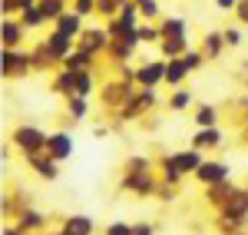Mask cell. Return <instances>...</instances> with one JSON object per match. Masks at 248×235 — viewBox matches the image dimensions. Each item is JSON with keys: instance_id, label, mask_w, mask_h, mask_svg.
<instances>
[{"instance_id": "obj_1", "label": "cell", "mask_w": 248, "mask_h": 235, "mask_svg": "<svg viewBox=\"0 0 248 235\" xmlns=\"http://www.w3.org/2000/svg\"><path fill=\"white\" fill-rule=\"evenodd\" d=\"M14 142H17L20 149H27V153H37L43 142H50V139L43 136V129H37V126H27V129H17L14 133Z\"/></svg>"}, {"instance_id": "obj_2", "label": "cell", "mask_w": 248, "mask_h": 235, "mask_svg": "<svg viewBox=\"0 0 248 235\" xmlns=\"http://www.w3.org/2000/svg\"><path fill=\"white\" fill-rule=\"evenodd\" d=\"M166 169H175V172H199L202 169V156L199 153H175V156L166 162Z\"/></svg>"}, {"instance_id": "obj_3", "label": "cell", "mask_w": 248, "mask_h": 235, "mask_svg": "<svg viewBox=\"0 0 248 235\" xmlns=\"http://www.w3.org/2000/svg\"><path fill=\"white\" fill-rule=\"evenodd\" d=\"M195 176L202 179V182H209V186H215V182H225V179H229V169H225L222 162H202V169H199Z\"/></svg>"}, {"instance_id": "obj_4", "label": "cell", "mask_w": 248, "mask_h": 235, "mask_svg": "<svg viewBox=\"0 0 248 235\" xmlns=\"http://www.w3.org/2000/svg\"><path fill=\"white\" fill-rule=\"evenodd\" d=\"M50 156L53 159H70V153H73V139L66 136V133H57V136H50Z\"/></svg>"}, {"instance_id": "obj_5", "label": "cell", "mask_w": 248, "mask_h": 235, "mask_svg": "<svg viewBox=\"0 0 248 235\" xmlns=\"http://www.w3.org/2000/svg\"><path fill=\"white\" fill-rule=\"evenodd\" d=\"M90 232H93V222L86 216H73L63 222V235H90Z\"/></svg>"}, {"instance_id": "obj_6", "label": "cell", "mask_w": 248, "mask_h": 235, "mask_svg": "<svg viewBox=\"0 0 248 235\" xmlns=\"http://www.w3.org/2000/svg\"><path fill=\"white\" fill-rule=\"evenodd\" d=\"M162 77H166V66H162V63H149V66H142V70H139V79H142V83H149V86L159 83Z\"/></svg>"}, {"instance_id": "obj_7", "label": "cell", "mask_w": 248, "mask_h": 235, "mask_svg": "<svg viewBox=\"0 0 248 235\" xmlns=\"http://www.w3.org/2000/svg\"><path fill=\"white\" fill-rule=\"evenodd\" d=\"M50 53H53V57H66V53H70V37H66V33H57V37L50 40Z\"/></svg>"}, {"instance_id": "obj_8", "label": "cell", "mask_w": 248, "mask_h": 235, "mask_svg": "<svg viewBox=\"0 0 248 235\" xmlns=\"http://www.w3.org/2000/svg\"><path fill=\"white\" fill-rule=\"evenodd\" d=\"M186 73H189L186 63H169V66H166V79H169V83H182Z\"/></svg>"}, {"instance_id": "obj_9", "label": "cell", "mask_w": 248, "mask_h": 235, "mask_svg": "<svg viewBox=\"0 0 248 235\" xmlns=\"http://www.w3.org/2000/svg\"><path fill=\"white\" fill-rule=\"evenodd\" d=\"M212 142H218V129H202V133H195V146H212Z\"/></svg>"}, {"instance_id": "obj_10", "label": "cell", "mask_w": 248, "mask_h": 235, "mask_svg": "<svg viewBox=\"0 0 248 235\" xmlns=\"http://www.w3.org/2000/svg\"><path fill=\"white\" fill-rule=\"evenodd\" d=\"M79 30V17H60V33H77Z\"/></svg>"}, {"instance_id": "obj_11", "label": "cell", "mask_w": 248, "mask_h": 235, "mask_svg": "<svg viewBox=\"0 0 248 235\" xmlns=\"http://www.w3.org/2000/svg\"><path fill=\"white\" fill-rule=\"evenodd\" d=\"M189 93H175V96H172V106H175V110H186V106H189Z\"/></svg>"}, {"instance_id": "obj_12", "label": "cell", "mask_w": 248, "mask_h": 235, "mask_svg": "<svg viewBox=\"0 0 248 235\" xmlns=\"http://www.w3.org/2000/svg\"><path fill=\"white\" fill-rule=\"evenodd\" d=\"M70 110H73V116H83V113H86V99L77 96L73 103H70Z\"/></svg>"}, {"instance_id": "obj_13", "label": "cell", "mask_w": 248, "mask_h": 235, "mask_svg": "<svg viewBox=\"0 0 248 235\" xmlns=\"http://www.w3.org/2000/svg\"><path fill=\"white\" fill-rule=\"evenodd\" d=\"M106 235H133V229L123 225V222H116V225H109V232H106Z\"/></svg>"}, {"instance_id": "obj_14", "label": "cell", "mask_w": 248, "mask_h": 235, "mask_svg": "<svg viewBox=\"0 0 248 235\" xmlns=\"http://www.w3.org/2000/svg\"><path fill=\"white\" fill-rule=\"evenodd\" d=\"M182 47H186V43H182V37H175V40H169V43H166V53H182Z\"/></svg>"}, {"instance_id": "obj_15", "label": "cell", "mask_w": 248, "mask_h": 235, "mask_svg": "<svg viewBox=\"0 0 248 235\" xmlns=\"http://www.w3.org/2000/svg\"><path fill=\"white\" fill-rule=\"evenodd\" d=\"M3 40H7V43L17 40V27H14V23H3Z\"/></svg>"}, {"instance_id": "obj_16", "label": "cell", "mask_w": 248, "mask_h": 235, "mask_svg": "<svg viewBox=\"0 0 248 235\" xmlns=\"http://www.w3.org/2000/svg\"><path fill=\"white\" fill-rule=\"evenodd\" d=\"M218 7H235V0H218Z\"/></svg>"}, {"instance_id": "obj_17", "label": "cell", "mask_w": 248, "mask_h": 235, "mask_svg": "<svg viewBox=\"0 0 248 235\" xmlns=\"http://www.w3.org/2000/svg\"><path fill=\"white\" fill-rule=\"evenodd\" d=\"M242 17H245V20H248V3H245V7H242Z\"/></svg>"}]
</instances>
